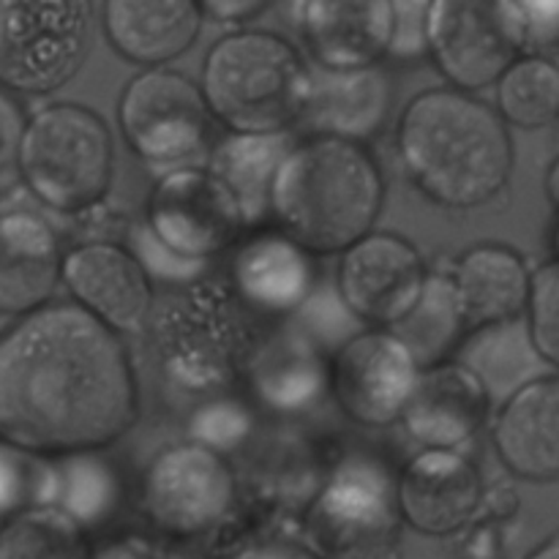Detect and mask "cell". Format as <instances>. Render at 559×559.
Returning <instances> with one entry per match:
<instances>
[{
  "mask_svg": "<svg viewBox=\"0 0 559 559\" xmlns=\"http://www.w3.org/2000/svg\"><path fill=\"white\" fill-rule=\"evenodd\" d=\"M140 418L120 333L71 300H52L0 331V442L58 462L115 445Z\"/></svg>",
  "mask_w": 559,
  "mask_h": 559,
  "instance_id": "obj_1",
  "label": "cell"
},
{
  "mask_svg": "<svg viewBox=\"0 0 559 559\" xmlns=\"http://www.w3.org/2000/svg\"><path fill=\"white\" fill-rule=\"evenodd\" d=\"M396 151L409 183L448 211H473L500 197L516 162L500 112L456 87H431L404 107Z\"/></svg>",
  "mask_w": 559,
  "mask_h": 559,
  "instance_id": "obj_2",
  "label": "cell"
},
{
  "mask_svg": "<svg viewBox=\"0 0 559 559\" xmlns=\"http://www.w3.org/2000/svg\"><path fill=\"white\" fill-rule=\"evenodd\" d=\"M385 191V175L364 145L309 134L278 167L271 216L311 257L344 254L374 233Z\"/></svg>",
  "mask_w": 559,
  "mask_h": 559,
  "instance_id": "obj_3",
  "label": "cell"
},
{
  "mask_svg": "<svg viewBox=\"0 0 559 559\" xmlns=\"http://www.w3.org/2000/svg\"><path fill=\"white\" fill-rule=\"evenodd\" d=\"M145 328L164 380L189 396L218 399L262 347L254 311L229 284L205 278L169 289Z\"/></svg>",
  "mask_w": 559,
  "mask_h": 559,
  "instance_id": "obj_4",
  "label": "cell"
},
{
  "mask_svg": "<svg viewBox=\"0 0 559 559\" xmlns=\"http://www.w3.org/2000/svg\"><path fill=\"white\" fill-rule=\"evenodd\" d=\"M202 93L229 134H287L309 102L311 66L273 31H235L202 63Z\"/></svg>",
  "mask_w": 559,
  "mask_h": 559,
  "instance_id": "obj_5",
  "label": "cell"
},
{
  "mask_svg": "<svg viewBox=\"0 0 559 559\" xmlns=\"http://www.w3.org/2000/svg\"><path fill=\"white\" fill-rule=\"evenodd\" d=\"M112 173V131L96 109L58 102L27 118L20 180L49 211L63 216L93 211L107 197Z\"/></svg>",
  "mask_w": 559,
  "mask_h": 559,
  "instance_id": "obj_6",
  "label": "cell"
},
{
  "mask_svg": "<svg viewBox=\"0 0 559 559\" xmlns=\"http://www.w3.org/2000/svg\"><path fill=\"white\" fill-rule=\"evenodd\" d=\"M402 530L396 484L377 464L347 462L304 511L300 544L314 559H396Z\"/></svg>",
  "mask_w": 559,
  "mask_h": 559,
  "instance_id": "obj_7",
  "label": "cell"
},
{
  "mask_svg": "<svg viewBox=\"0 0 559 559\" xmlns=\"http://www.w3.org/2000/svg\"><path fill=\"white\" fill-rule=\"evenodd\" d=\"M96 5L87 0H0V87L49 96L91 55Z\"/></svg>",
  "mask_w": 559,
  "mask_h": 559,
  "instance_id": "obj_8",
  "label": "cell"
},
{
  "mask_svg": "<svg viewBox=\"0 0 559 559\" xmlns=\"http://www.w3.org/2000/svg\"><path fill=\"white\" fill-rule=\"evenodd\" d=\"M123 140L151 167L180 169L213 147V118L205 93L175 69H147L126 82L118 102Z\"/></svg>",
  "mask_w": 559,
  "mask_h": 559,
  "instance_id": "obj_9",
  "label": "cell"
},
{
  "mask_svg": "<svg viewBox=\"0 0 559 559\" xmlns=\"http://www.w3.org/2000/svg\"><path fill=\"white\" fill-rule=\"evenodd\" d=\"M238 502V478L222 453L200 442H178L153 456L142 473L140 506L147 522L169 538L213 533Z\"/></svg>",
  "mask_w": 559,
  "mask_h": 559,
  "instance_id": "obj_10",
  "label": "cell"
},
{
  "mask_svg": "<svg viewBox=\"0 0 559 559\" xmlns=\"http://www.w3.org/2000/svg\"><path fill=\"white\" fill-rule=\"evenodd\" d=\"M145 227L178 260L202 265L238 246L243 213L207 167L169 169L153 186Z\"/></svg>",
  "mask_w": 559,
  "mask_h": 559,
  "instance_id": "obj_11",
  "label": "cell"
},
{
  "mask_svg": "<svg viewBox=\"0 0 559 559\" xmlns=\"http://www.w3.org/2000/svg\"><path fill=\"white\" fill-rule=\"evenodd\" d=\"M420 371L415 355L396 333L369 328L336 349L328 391L353 424L385 429L404 418Z\"/></svg>",
  "mask_w": 559,
  "mask_h": 559,
  "instance_id": "obj_12",
  "label": "cell"
},
{
  "mask_svg": "<svg viewBox=\"0 0 559 559\" xmlns=\"http://www.w3.org/2000/svg\"><path fill=\"white\" fill-rule=\"evenodd\" d=\"M426 262L407 238L371 233L338 262V295L344 309L369 328L391 331L418 304L426 287Z\"/></svg>",
  "mask_w": 559,
  "mask_h": 559,
  "instance_id": "obj_13",
  "label": "cell"
},
{
  "mask_svg": "<svg viewBox=\"0 0 559 559\" xmlns=\"http://www.w3.org/2000/svg\"><path fill=\"white\" fill-rule=\"evenodd\" d=\"M429 58L451 87L478 93L500 82L519 49L489 0H435L429 11Z\"/></svg>",
  "mask_w": 559,
  "mask_h": 559,
  "instance_id": "obj_14",
  "label": "cell"
},
{
  "mask_svg": "<svg viewBox=\"0 0 559 559\" xmlns=\"http://www.w3.org/2000/svg\"><path fill=\"white\" fill-rule=\"evenodd\" d=\"M63 284L71 304L115 333L145 328L156 306L153 278L140 257L112 240H91L66 251Z\"/></svg>",
  "mask_w": 559,
  "mask_h": 559,
  "instance_id": "obj_15",
  "label": "cell"
},
{
  "mask_svg": "<svg viewBox=\"0 0 559 559\" xmlns=\"http://www.w3.org/2000/svg\"><path fill=\"white\" fill-rule=\"evenodd\" d=\"M404 524L429 538H451L480 516L486 495L478 464L462 451H420L396 480Z\"/></svg>",
  "mask_w": 559,
  "mask_h": 559,
  "instance_id": "obj_16",
  "label": "cell"
},
{
  "mask_svg": "<svg viewBox=\"0 0 559 559\" xmlns=\"http://www.w3.org/2000/svg\"><path fill=\"white\" fill-rule=\"evenodd\" d=\"M300 38L320 69H374L391 55L393 3L309 0L298 5Z\"/></svg>",
  "mask_w": 559,
  "mask_h": 559,
  "instance_id": "obj_17",
  "label": "cell"
},
{
  "mask_svg": "<svg viewBox=\"0 0 559 559\" xmlns=\"http://www.w3.org/2000/svg\"><path fill=\"white\" fill-rule=\"evenodd\" d=\"M63 249L52 224L33 211L0 213V314H33L63 284Z\"/></svg>",
  "mask_w": 559,
  "mask_h": 559,
  "instance_id": "obj_18",
  "label": "cell"
},
{
  "mask_svg": "<svg viewBox=\"0 0 559 559\" xmlns=\"http://www.w3.org/2000/svg\"><path fill=\"white\" fill-rule=\"evenodd\" d=\"M491 399L478 377L459 360L420 371L402 424L424 451H459L473 442L491 413Z\"/></svg>",
  "mask_w": 559,
  "mask_h": 559,
  "instance_id": "obj_19",
  "label": "cell"
},
{
  "mask_svg": "<svg viewBox=\"0 0 559 559\" xmlns=\"http://www.w3.org/2000/svg\"><path fill=\"white\" fill-rule=\"evenodd\" d=\"M393 107V82L382 66L331 71L311 66L309 102L300 126L311 136L366 145L385 131Z\"/></svg>",
  "mask_w": 559,
  "mask_h": 559,
  "instance_id": "obj_20",
  "label": "cell"
},
{
  "mask_svg": "<svg viewBox=\"0 0 559 559\" xmlns=\"http://www.w3.org/2000/svg\"><path fill=\"white\" fill-rule=\"evenodd\" d=\"M317 282L314 260L304 246L276 229L235 246L229 287L257 317H278L300 309Z\"/></svg>",
  "mask_w": 559,
  "mask_h": 559,
  "instance_id": "obj_21",
  "label": "cell"
},
{
  "mask_svg": "<svg viewBox=\"0 0 559 559\" xmlns=\"http://www.w3.org/2000/svg\"><path fill=\"white\" fill-rule=\"evenodd\" d=\"M495 451L527 484H559V371L508 399L495 420Z\"/></svg>",
  "mask_w": 559,
  "mask_h": 559,
  "instance_id": "obj_22",
  "label": "cell"
},
{
  "mask_svg": "<svg viewBox=\"0 0 559 559\" xmlns=\"http://www.w3.org/2000/svg\"><path fill=\"white\" fill-rule=\"evenodd\" d=\"M200 3L189 0H109L102 27L109 47L123 60L147 69H167L189 52L202 27Z\"/></svg>",
  "mask_w": 559,
  "mask_h": 559,
  "instance_id": "obj_23",
  "label": "cell"
},
{
  "mask_svg": "<svg viewBox=\"0 0 559 559\" xmlns=\"http://www.w3.org/2000/svg\"><path fill=\"white\" fill-rule=\"evenodd\" d=\"M533 276L527 260L511 246L478 243L464 251L453 267V284L469 331L524 320Z\"/></svg>",
  "mask_w": 559,
  "mask_h": 559,
  "instance_id": "obj_24",
  "label": "cell"
},
{
  "mask_svg": "<svg viewBox=\"0 0 559 559\" xmlns=\"http://www.w3.org/2000/svg\"><path fill=\"white\" fill-rule=\"evenodd\" d=\"M456 360L478 377L491 404L500 407L527 385L555 374L535 344L527 317L473 331L459 347Z\"/></svg>",
  "mask_w": 559,
  "mask_h": 559,
  "instance_id": "obj_25",
  "label": "cell"
},
{
  "mask_svg": "<svg viewBox=\"0 0 559 559\" xmlns=\"http://www.w3.org/2000/svg\"><path fill=\"white\" fill-rule=\"evenodd\" d=\"M295 142L289 134H222L211 147L207 173L222 180L243 213L246 227L271 218L273 183Z\"/></svg>",
  "mask_w": 559,
  "mask_h": 559,
  "instance_id": "obj_26",
  "label": "cell"
},
{
  "mask_svg": "<svg viewBox=\"0 0 559 559\" xmlns=\"http://www.w3.org/2000/svg\"><path fill=\"white\" fill-rule=\"evenodd\" d=\"M251 377L262 402L278 413H298L328 391L331 364L300 336H278L276 342H262Z\"/></svg>",
  "mask_w": 559,
  "mask_h": 559,
  "instance_id": "obj_27",
  "label": "cell"
},
{
  "mask_svg": "<svg viewBox=\"0 0 559 559\" xmlns=\"http://www.w3.org/2000/svg\"><path fill=\"white\" fill-rule=\"evenodd\" d=\"M464 331L467 320L459 304L456 284L445 273H429L418 304L396 328H391L424 371L448 364V358L462 347Z\"/></svg>",
  "mask_w": 559,
  "mask_h": 559,
  "instance_id": "obj_28",
  "label": "cell"
},
{
  "mask_svg": "<svg viewBox=\"0 0 559 559\" xmlns=\"http://www.w3.org/2000/svg\"><path fill=\"white\" fill-rule=\"evenodd\" d=\"M120 500L118 475L96 453L47 462L44 506L69 513L80 527L91 530L107 522Z\"/></svg>",
  "mask_w": 559,
  "mask_h": 559,
  "instance_id": "obj_29",
  "label": "cell"
},
{
  "mask_svg": "<svg viewBox=\"0 0 559 559\" xmlns=\"http://www.w3.org/2000/svg\"><path fill=\"white\" fill-rule=\"evenodd\" d=\"M497 112L508 129L538 131L559 123V63L546 55H522L497 82Z\"/></svg>",
  "mask_w": 559,
  "mask_h": 559,
  "instance_id": "obj_30",
  "label": "cell"
},
{
  "mask_svg": "<svg viewBox=\"0 0 559 559\" xmlns=\"http://www.w3.org/2000/svg\"><path fill=\"white\" fill-rule=\"evenodd\" d=\"M87 530L55 506H33L0 527V559H91Z\"/></svg>",
  "mask_w": 559,
  "mask_h": 559,
  "instance_id": "obj_31",
  "label": "cell"
},
{
  "mask_svg": "<svg viewBox=\"0 0 559 559\" xmlns=\"http://www.w3.org/2000/svg\"><path fill=\"white\" fill-rule=\"evenodd\" d=\"M47 462L0 442V527L16 513L44 506Z\"/></svg>",
  "mask_w": 559,
  "mask_h": 559,
  "instance_id": "obj_32",
  "label": "cell"
},
{
  "mask_svg": "<svg viewBox=\"0 0 559 559\" xmlns=\"http://www.w3.org/2000/svg\"><path fill=\"white\" fill-rule=\"evenodd\" d=\"M502 22L522 55H546L559 49V3H497Z\"/></svg>",
  "mask_w": 559,
  "mask_h": 559,
  "instance_id": "obj_33",
  "label": "cell"
},
{
  "mask_svg": "<svg viewBox=\"0 0 559 559\" xmlns=\"http://www.w3.org/2000/svg\"><path fill=\"white\" fill-rule=\"evenodd\" d=\"M527 325L546 364L559 371V257L535 271Z\"/></svg>",
  "mask_w": 559,
  "mask_h": 559,
  "instance_id": "obj_34",
  "label": "cell"
},
{
  "mask_svg": "<svg viewBox=\"0 0 559 559\" xmlns=\"http://www.w3.org/2000/svg\"><path fill=\"white\" fill-rule=\"evenodd\" d=\"M251 431V413L240 407L233 399H207L197 409L191 420V442L211 448L216 453H227L229 448L240 445Z\"/></svg>",
  "mask_w": 559,
  "mask_h": 559,
  "instance_id": "obj_35",
  "label": "cell"
},
{
  "mask_svg": "<svg viewBox=\"0 0 559 559\" xmlns=\"http://www.w3.org/2000/svg\"><path fill=\"white\" fill-rule=\"evenodd\" d=\"M27 115L14 93L0 87V194L14 189L20 180V147Z\"/></svg>",
  "mask_w": 559,
  "mask_h": 559,
  "instance_id": "obj_36",
  "label": "cell"
},
{
  "mask_svg": "<svg viewBox=\"0 0 559 559\" xmlns=\"http://www.w3.org/2000/svg\"><path fill=\"white\" fill-rule=\"evenodd\" d=\"M429 11L431 3H393V60H415L429 55Z\"/></svg>",
  "mask_w": 559,
  "mask_h": 559,
  "instance_id": "obj_37",
  "label": "cell"
},
{
  "mask_svg": "<svg viewBox=\"0 0 559 559\" xmlns=\"http://www.w3.org/2000/svg\"><path fill=\"white\" fill-rule=\"evenodd\" d=\"M265 9L267 5L260 3V0H211V3H200L202 16L222 22V25H246Z\"/></svg>",
  "mask_w": 559,
  "mask_h": 559,
  "instance_id": "obj_38",
  "label": "cell"
},
{
  "mask_svg": "<svg viewBox=\"0 0 559 559\" xmlns=\"http://www.w3.org/2000/svg\"><path fill=\"white\" fill-rule=\"evenodd\" d=\"M91 559H167L142 535H120L93 551Z\"/></svg>",
  "mask_w": 559,
  "mask_h": 559,
  "instance_id": "obj_39",
  "label": "cell"
},
{
  "mask_svg": "<svg viewBox=\"0 0 559 559\" xmlns=\"http://www.w3.org/2000/svg\"><path fill=\"white\" fill-rule=\"evenodd\" d=\"M246 559H314L304 544H265Z\"/></svg>",
  "mask_w": 559,
  "mask_h": 559,
  "instance_id": "obj_40",
  "label": "cell"
},
{
  "mask_svg": "<svg viewBox=\"0 0 559 559\" xmlns=\"http://www.w3.org/2000/svg\"><path fill=\"white\" fill-rule=\"evenodd\" d=\"M546 197H549L551 207H555L559 218V153L555 156V162L549 164V173H546Z\"/></svg>",
  "mask_w": 559,
  "mask_h": 559,
  "instance_id": "obj_41",
  "label": "cell"
},
{
  "mask_svg": "<svg viewBox=\"0 0 559 559\" xmlns=\"http://www.w3.org/2000/svg\"><path fill=\"white\" fill-rule=\"evenodd\" d=\"M527 559H559V535H551L549 540H544L538 549L530 551Z\"/></svg>",
  "mask_w": 559,
  "mask_h": 559,
  "instance_id": "obj_42",
  "label": "cell"
},
{
  "mask_svg": "<svg viewBox=\"0 0 559 559\" xmlns=\"http://www.w3.org/2000/svg\"><path fill=\"white\" fill-rule=\"evenodd\" d=\"M555 249H557L555 257H559V222H557V229H555Z\"/></svg>",
  "mask_w": 559,
  "mask_h": 559,
  "instance_id": "obj_43",
  "label": "cell"
}]
</instances>
